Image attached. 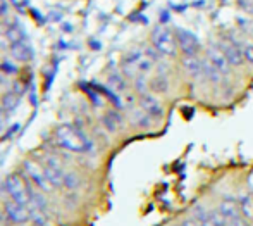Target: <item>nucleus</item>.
Masks as SVG:
<instances>
[{
  "mask_svg": "<svg viewBox=\"0 0 253 226\" xmlns=\"http://www.w3.org/2000/svg\"><path fill=\"white\" fill-rule=\"evenodd\" d=\"M55 143L60 149L73 154H90L93 150V142L74 124H62L57 128Z\"/></svg>",
  "mask_w": 253,
  "mask_h": 226,
  "instance_id": "nucleus-1",
  "label": "nucleus"
},
{
  "mask_svg": "<svg viewBox=\"0 0 253 226\" xmlns=\"http://www.w3.org/2000/svg\"><path fill=\"white\" fill-rule=\"evenodd\" d=\"M5 192L9 199L16 200V202L23 204V206L30 207L31 195H33V188L30 185V180L23 176L21 173H12L5 178Z\"/></svg>",
  "mask_w": 253,
  "mask_h": 226,
  "instance_id": "nucleus-2",
  "label": "nucleus"
},
{
  "mask_svg": "<svg viewBox=\"0 0 253 226\" xmlns=\"http://www.w3.org/2000/svg\"><path fill=\"white\" fill-rule=\"evenodd\" d=\"M152 45L162 54L164 57H176L179 54L176 33L166 26H157L152 31Z\"/></svg>",
  "mask_w": 253,
  "mask_h": 226,
  "instance_id": "nucleus-3",
  "label": "nucleus"
},
{
  "mask_svg": "<svg viewBox=\"0 0 253 226\" xmlns=\"http://www.w3.org/2000/svg\"><path fill=\"white\" fill-rule=\"evenodd\" d=\"M23 171H24V176L30 180V183L37 190H40L43 193H50L53 190V186L50 185V181L47 178V173H45L43 164L40 161H33V159L24 161Z\"/></svg>",
  "mask_w": 253,
  "mask_h": 226,
  "instance_id": "nucleus-4",
  "label": "nucleus"
},
{
  "mask_svg": "<svg viewBox=\"0 0 253 226\" xmlns=\"http://www.w3.org/2000/svg\"><path fill=\"white\" fill-rule=\"evenodd\" d=\"M3 214H5V220L9 225H26L30 223V207L23 206V204L16 202V200L9 199L2 207Z\"/></svg>",
  "mask_w": 253,
  "mask_h": 226,
  "instance_id": "nucleus-5",
  "label": "nucleus"
},
{
  "mask_svg": "<svg viewBox=\"0 0 253 226\" xmlns=\"http://www.w3.org/2000/svg\"><path fill=\"white\" fill-rule=\"evenodd\" d=\"M176 40H177V47H179V52L183 54V57L198 56V52H200V40H198L197 35L191 33L190 30L177 28Z\"/></svg>",
  "mask_w": 253,
  "mask_h": 226,
  "instance_id": "nucleus-6",
  "label": "nucleus"
},
{
  "mask_svg": "<svg viewBox=\"0 0 253 226\" xmlns=\"http://www.w3.org/2000/svg\"><path fill=\"white\" fill-rule=\"evenodd\" d=\"M42 164H43L45 173H47V178H48V181H50V185L53 186V190L62 188V186L66 185L67 173L64 171L59 159H55V157H45V161Z\"/></svg>",
  "mask_w": 253,
  "mask_h": 226,
  "instance_id": "nucleus-7",
  "label": "nucleus"
},
{
  "mask_svg": "<svg viewBox=\"0 0 253 226\" xmlns=\"http://www.w3.org/2000/svg\"><path fill=\"white\" fill-rule=\"evenodd\" d=\"M138 107H141L152 119H162L164 117V106L150 92L138 97Z\"/></svg>",
  "mask_w": 253,
  "mask_h": 226,
  "instance_id": "nucleus-8",
  "label": "nucleus"
},
{
  "mask_svg": "<svg viewBox=\"0 0 253 226\" xmlns=\"http://www.w3.org/2000/svg\"><path fill=\"white\" fill-rule=\"evenodd\" d=\"M207 59H209L210 62H212L213 66H215L217 69H219L220 73L224 74V76H229L231 71H233V67H231L229 60H227L224 50L220 49V45L209 47V50H207Z\"/></svg>",
  "mask_w": 253,
  "mask_h": 226,
  "instance_id": "nucleus-9",
  "label": "nucleus"
},
{
  "mask_svg": "<svg viewBox=\"0 0 253 226\" xmlns=\"http://www.w3.org/2000/svg\"><path fill=\"white\" fill-rule=\"evenodd\" d=\"M220 49H222L224 54H226L231 67H241L245 62H247L241 47L238 44H234V42H224V44H220Z\"/></svg>",
  "mask_w": 253,
  "mask_h": 226,
  "instance_id": "nucleus-10",
  "label": "nucleus"
},
{
  "mask_svg": "<svg viewBox=\"0 0 253 226\" xmlns=\"http://www.w3.org/2000/svg\"><path fill=\"white\" fill-rule=\"evenodd\" d=\"M217 211H219L227 221L241 216L240 204H238V200H234V199H222L219 202V206H217Z\"/></svg>",
  "mask_w": 253,
  "mask_h": 226,
  "instance_id": "nucleus-11",
  "label": "nucleus"
},
{
  "mask_svg": "<svg viewBox=\"0 0 253 226\" xmlns=\"http://www.w3.org/2000/svg\"><path fill=\"white\" fill-rule=\"evenodd\" d=\"M10 56H12V59L17 60V62H28V60H31V57H33V49L24 40L17 42V44L10 45Z\"/></svg>",
  "mask_w": 253,
  "mask_h": 226,
  "instance_id": "nucleus-12",
  "label": "nucleus"
},
{
  "mask_svg": "<svg viewBox=\"0 0 253 226\" xmlns=\"http://www.w3.org/2000/svg\"><path fill=\"white\" fill-rule=\"evenodd\" d=\"M181 64H183V69L186 71V74H190L191 78H203V60L198 59V56L183 57Z\"/></svg>",
  "mask_w": 253,
  "mask_h": 226,
  "instance_id": "nucleus-13",
  "label": "nucleus"
},
{
  "mask_svg": "<svg viewBox=\"0 0 253 226\" xmlns=\"http://www.w3.org/2000/svg\"><path fill=\"white\" fill-rule=\"evenodd\" d=\"M102 124L105 126V130L109 131V133H116L119 128H123L124 121H123V116H121L117 111H107L102 116Z\"/></svg>",
  "mask_w": 253,
  "mask_h": 226,
  "instance_id": "nucleus-14",
  "label": "nucleus"
},
{
  "mask_svg": "<svg viewBox=\"0 0 253 226\" xmlns=\"http://www.w3.org/2000/svg\"><path fill=\"white\" fill-rule=\"evenodd\" d=\"M203 78H207L212 85H219L224 80V74L209 59H203Z\"/></svg>",
  "mask_w": 253,
  "mask_h": 226,
  "instance_id": "nucleus-15",
  "label": "nucleus"
},
{
  "mask_svg": "<svg viewBox=\"0 0 253 226\" xmlns=\"http://www.w3.org/2000/svg\"><path fill=\"white\" fill-rule=\"evenodd\" d=\"M169 80H167L166 74H155V76L150 80V92L159 93V95H164V93L169 92Z\"/></svg>",
  "mask_w": 253,
  "mask_h": 226,
  "instance_id": "nucleus-16",
  "label": "nucleus"
},
{
  "mask_svg": "<svg viewBox=\"0 0 253 226\" xmlns=\"http://www.w3.org/2000/svg\"><path fill=\"white\" fill-rule=\"evenodd\" d=\"M5 37H7V40H9V44L12 45V44H17V42H23L24 37H26V33H24V30L21 28V24L12 23L7 26Z\"/></svg>",
  "mask_w": 253,
  "mask_h": 226,
  "instance_id": "nucleus-17",
  "label": "nucleus"
},
{
  "mask_svg": "<svg viewBox=\"0 0 253 226\" xmlns=\"http://www.w3.org/2000/svg\"><path fill=\"white\" fill-rule=\"evenodd\" d=\"M238 204H240L241 216H243L245 220H252L253 218V197L250 193H243V195L238 199Z\"/></svg>",
  "mask_w": 253,
  "mask_h": 226,
  "instance_id": "nucleus-18",
  "label": "nucleus"
},
{
  "mask_svg": "<svg viewBox=\"0 0 253 226\" xmlns=\"http://www.w3.org/2000/svg\"><path fill=\"white\" fill-rule=\"evenodd\" d=\"M30 221L35 226H47L48 225L47 211L40 209L37 206H30Z\"/></svg>",
  "mask_w": 253,
  "mask_h": 226,
  "instance_id": "nucleus-19",
  "label": "nucleus"
},
{
  "mask_svg": "<svg viewBox=\"0 0 253 226\" xmlns=\"http://www.w3.org/2000/svg\"><path fill=\"white\" fill-rule=\"evenodd\" d=\"M133 124L134 126H138V128H141V130H148V128L152 126V117L148 116L147 113H145L141 107H138L136 111L133 113Z\"/></svg>",
  "mask_w": 253,
  "mask_h": 226,
  "instance_id": "nucleus-20",
  "label": "nucleus"
},
{
  "mask_svg": "<svg viewBox=\"0 0 253 226\" xmlns=\"http://www.w3.org/2000/svg\"><path fill=\"white\" fill-rule=\"evenodd\" d=\"M133 87L138 95H145L150 92V80L147 78V74H138L133 80Z\"/></svg>",
  "mask_w": 253,
  "mask_h": 226,
  "instance_id": "nucleus-21",
  "label": "nucleus"
},
{
  "mask_svg": "<svg viewBox=\"0 0 253 226\" xmlns=\"http://www.w3.org/2000/svg\"><path fill=\"white\" fill-rule=\"evenodd\" d=\"M109 83L116 92H119V93L126 92V80H124L123 74H110Z\"/></svg>",
  "mask_w": 253,
  "mask_h": 226,
  "instance_id": "nucleus-22",
  "label": "nucleus"
},
{
  "mask_svg": "<svg viewBox=\"0 0 253 226\" xmlns=\"http://www.w3.org/2000/svg\"><path fill=\"white\" fill-rule=\"evenodd\" d=\"M17 102H19V97H17L14 92H7L5 95L2 97V106L5 111H12L14 107L17 106Z\"/></svg>",
  "mask_w": 253,
  "mask_h": 226,
  "instance_id": "nucleus-23",
  "label": "nucleus"
},
{
  "mask_svg": "<svg viewBox=\"0 0 253 226\" xmlns=\"http://www.w3.org/2000/svg\"><path fill=\"white\" fill-rule=\"evenodd\" d=\"M209 221L213 226H227V223H229V221H227L217 209H213V211H210V213H209Z\"/></svg>",
  "mask_w": 253,
  "mask_h": 226,
  "instance_id": "nucleus-24",
  "label": "nucleus"
},
{
  "mask_svg": "<svg viewBox=\"0 0 253 226\" xmlns=\"http://www.w3.org/2000/svg\"><path fill=\"white\" fill-rule=\"evenodd\" d=\"M0 71L3 74H16L19 71V67L14 64V60H9V59H3L0 60Z\"/></svg>",
  "mask_w": 253,
  "mask_h": 226,
  "instance_id": "nucleus-25",
  "label": "nucleus"
},
{
  "mask_svg": "<svg viewBox=\"0 0 253 226\" xmlns=\"http://www.w3.org/2000/svg\"><path fill=\"white\" fill-rule=\"evenodd\" d=\"M241 50H243L245 60H247L248 64H253V44H245L241 47Z\"/></svg>",
  "mask_w": 253,
  "mask_h": 226,
  "instance_id": "nucleus-26",
  "label": "nucleus"
},
{
  "mask_svg": "<svg viewBox=\"0 0 253 226\" xmlns=\"http://www.w3.org/2000/svg\"><path fill=\"white\" fill-rule=\"evenodd\" d=\"M238 5L247 14H253V0H238Z\"/></svg>",
  "mask_w": 253,
  "mask_h": 226,
  "instance_id": "nucleus-27",
  "label": "nucleus"
},
{
  "mask_svg": "<svg viewBox=\"0 0 253 226\" xmlns=\"http://www.w3.org/2000/svg\"><path fill=\"white\" fill-rule=\"evenodd\" d=\"M227 226H248V220H245L243 216L240 218H234V220H231Z\"/></svg>",
  "mask_w": 253,
  "mask_h": 226,
  "instance_id": "nucleus-28",
  "label": "nucleus"
},
{
  "mask_svg": "<svg viewBox=\"0 0 253 226\" xmlns=\"http://www.w3.org/2000/svg\"><path fill=\"white\" fill-rule=\"evenodd\" d=\"M179 226H203V223H200L195 216H191V218H186Z\"/></svg>",
  "mask_w": 253,
  "mask_h": 226,
  "instance_id": "nucleus-29",
  "label": "nucleus"
},
{
  "mask_svg": "<svg viewBox=\"0 0 253 226\" xmlns=\"http://www.w3.org/2000/svg\"><path fill=\"white\" fill-rule=\"evenodd\" d=\"M9 223H7L5 220V214H3V211H0V226H7Z\"/></svg>",
  "mask_w": 253,
  "mask_h": 226,
  "instance_id": "nucleus-30",
  "label": "nucleus"
},
{
  "mask_svg": "<svg viewBox=\"0 0 253 226\" xmlns=\"http://www.w3.org/2000/svg\"><path fill=\"white\" fill-rule=\"evenodd\" d=\"M203 226H213V225L210 223V221H205V223H203Z\"/></svg>",
  "mask_w": 253,
  "mask_h": 226,
  "instance_id": "nucleus-31",
  "label": "nucleus"
},
{
  "mask_svg": "<svg viewBox=\"0 0 253 226\" xmlns=\"http://www.w3.org/2000/svg\"><path fill=\"white\" fill-rule=\"evenodd\" d=\"M19 226H28V225H19Z\"/></svg>",
  "mask_w": 253,
  "mask_h": 226,
  "instance_id": "nucleus-32",
  "label": "nucleus"
}]
</instances>
